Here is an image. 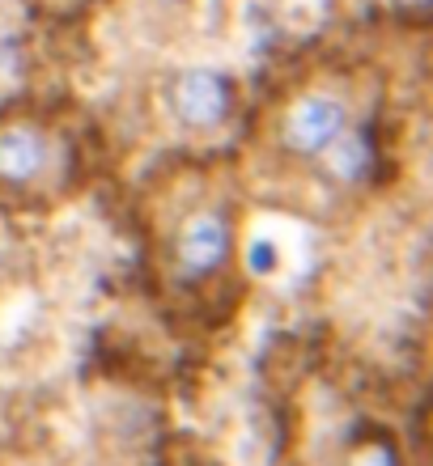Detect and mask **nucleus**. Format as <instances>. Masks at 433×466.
Listing matches in <instances>:
<instances>
[{"mask_svg": "<svg viewBox=\"0 0 433 466\" xmlns=\"http://www.w3.org/2000/svg\"><path fill=\"white\" fill-rule=\"evenodd\" d=\"M238 246V225L234 217L217 204H200L174 225L170 233V268L191 284L212 280L217 271L230 268Z\"/></svg>", "mask_w": 433, "mask_h": 466, "instance_id": "nucleus-1", "label": "nucleus"}, {"mask_svg": "<svg viewBox=\"0 0 433 466\" xmlns=\"http://www.w3.org/2000/svg\"><path fill=\"white\" fill-rule=\"evenodd\" d=\"M353 123V106L335 89H306L276 119V145L294 161H319L335 136Z\"/></svg>", "mask_w": 433, "mask_h": 466, "instance_id": "nucleus-2", "label": "nucleus"}, {"mask_svg": "<svg viewBox=\"0 0 433 466\" xmlns=\"http://www.w3.org/2000/svg\"><path fill=\"white\" fill-rule=\"evenodd\" d=\"M238 102L234 81L217 68H179V73L166 81V106H170V119L187 132H217L230 123Z\"/></svg>", "mask_w": 433, "mask_h": 466, "instance_id": "nucleus-3", "label": "nucleus"}, {"mask_svg": "<svg viewBox=\"0 0 433 466\" xmlns=\"http://www.w3.org/2000/svg\"><path fill=\"white\" fill-rule=\"evenodd\" d=\"M51 166H56V140L43 123H0V187L5 191H30L47 178Z\"/></svg>", "mask_w": 433, "mask_h": 466, "instance_id": "nucleus-4", "label": "nucleus"}, {"mask_svg": "<svg viewBox=\"0 0 433 466\" xmlns=\"http://www.w3.org/2000/svg\"><path fill=\"white\" fill-rule=\"evenodd\" d=\"M374 166H378V140H374L370 123H357V119L348 123L345 132L327 145V153L319 157V170L327 174V183L345 187V191L370 183Z\"/></svg>", "mask_w": 433, "mask_h": 466, "instance_id": "nucleus-5", "label": "nucleus"}, {"mask_svg": "<svg viewBox=\"0 0 433 466\" xmlns=\"http://www.w3.org/2000/svg\"><path fill=\"white\" fill-rule=\"evenodd\" d=\"M348 466H404L399 462V450L391 441H366V445H357L353 450V458H348Z\"/></svg>", "mask_w": 433, "mask_h": 466, "instance_id": "nucleus-6", "label": "nucleus"}, {"mask_svg": "<svg viewBox=\"0 0 433 466\" xmlns=\"http://www.w3.org/2000/svg\"><path fill=\"white\" fill-rule=\"evenodd\" d=\"M161 5H179V0H161Z\"/></svg>", "mask_w": 433, "mask_h": 466, "instance_id": "nucleus-7", "label": "nucleus"}]
</instances>
